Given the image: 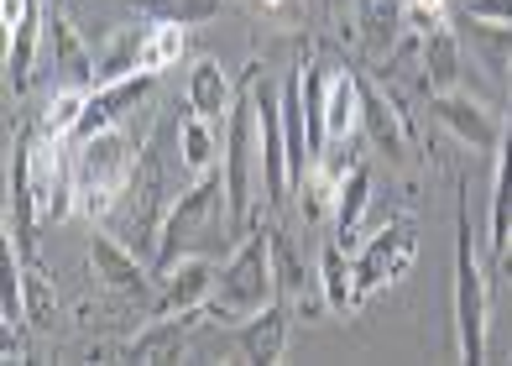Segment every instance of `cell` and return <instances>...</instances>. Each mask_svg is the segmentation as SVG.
<instances>
[{
  "label": "cell",
  "instance_id": "cell-1",
  "mask_svg": "<svg viewBox=\"0 0 512 366\" xmlns=\"http://www.w3.org/2000/svg\"><path fill=\"white\" fill-rule=\"evenodd\" d=\"M225 241H236V231H230V194H225V173L209 168L168 204L162 231H157L152 272L173 267L183 257H209V251L225 246Z\"/></svg>",
  "mask_w": 512,
  "mask_h": 366
},
{
  "label": "cell",
  "instance_id": "cell-2",
  "mask_svg": "<svg viewBox=\"0 0 512 366\" xmlns=\"http://www.w3.org/2000/svg\"><path fill=\"white\" fill-rule=\"evenodd\" d=\"M136 168H142V152H136V142L121 126L74 142V215L105 220L131 194Z\"/></svg>",
  "mask_w": 512,
  "mask_h": 366
},
{
  "label": "cell",
  "instance_id": "cell-3",
  "mask_svg": "<svg viewBox=\"0 0 512 366\" xmlns=\"http://www.w3.org/2000/svg\"><path fill=\"white\" fill-rule=\"evenodd\" d=\"M277 272H272V241H267V225L241 236V246L230 251V262L215 272V293H209L204 314L215 325H246L251 314H262L267 304H277Z\"/></svg>",
  "mask_w": 512,
  "mask_h": 366
},
{
  "label": "cell",
  "instance_id": "cell-4",
  "mask_svg": "<svg viewBox=\"0 0 512 366\" xmlns=\"http://www.w3.org/2000/svg\"><path fill=\"white\" fill-rule=\"evenodd\" d=\"M486 272L476 257V225H471V204L460 199L455 210V351L460 361H486Z\"/></svg>",
  "mask_w": 512,
  "mask_h": 366
},
{
  "label": "cell",
  "instance_id": "cell-5",
  "mask_svg": "<svg viewBox=\"0 0 512 366\" xmlns=\"http://www.w3.org/2000/svg\"><path fill=\"white\" fill-rule=\"evenodd\" d=\"M251 110H256V142H262V183L272 210L293 199V163H288V131H283V84H272L262 68L246 74Z\"/></svg>",
  "mask_w": 512,
  "mask_h": 366
},
{
  "label": "cell",
  "instance_id": "cell-6",
  "mask_svg": "<svg viewBox=\"0 0 512 366\" xmlns=\"http://www.w3.org/2000/svg\"><path fill=\"white\" fill-rule=\"evenodd\" d=\"M418 257V225L413 220H387L377 236H366L361 251H356V288L361 293H377L387 283H398L403 272L413 267Z\"/></svg>",
  "mask_w": 512,
  "mask_h": 366
},
{
  "label": "cell",
  "instance_id": "cell-7",
  "mask_svg": "<svg viewBox=\"0 0 512 366\" xmlns=\"http://www.w3.org/2000/svg\"><path fill=\"white\" fill-rule=\"evenodd\" d=\"M152 283H157L152 314H204L209 293H215V267H209V257H183L152 272Z\"/></svg>",
  "mask_w": 512,
  "mask_h": 366
},
{
  "label": "cell",
  "instance_id": "cell-8",
  "mask_svg": "<svg viewBox=\"0 0 512 366\" xmlns=\"http://www.w3.org/2000/svg\"><path fill=\"white\" fill-rule=\"evenodd\" d=\"M434 116H439V126H450V136H455L460 147H476V152H497L502 126H507V121H497L481 100L460 95V89L434 95Z\"/></svg>",
  "mask_w": 512,
  "mask_h": 366
},
{
  "label": "cell",
  "instance_id": "cell-9",
  "mask_svg": "<svg viewBox=\"0 0 512 366\" xmlns=\"http://www.w3.org/2000/svg\"><path fill=\"white\" fill-rule=\"evenodd\" d=\"M89 267H95V278L115 293H126V299H147V283H152V272L142 267V257L126 246V241H115L105 231L89 236Z\"/></svg>",
  "mask_w": 512,
  "mask_h": 366
},
{
  "label": "cell",
  "instance_id": "cell-10",
  "mask_svg": "<svg viewBox=\"0 0 512 366\" xmlns=\"http://www.w3.org/2000/svg\"><path fill=\"white\" fill-rule=\"evenodd\" d=\"M48 42H53V68H58V84L63 89H100V58L84 48L79 27L68 16L48 21Z\"/></svg>",
  "mask_w": 512,
  "mask_h": 366
},
{
  "label": "cell",
  "instance_id": "cell-11",
  "mask_svg": "<svg viewBox=\"0 0 512 366\" xmlns=\"http://www.w3.org/2000/svg\"><path fill=\"white\" fill-rule=\"evenodd\" d=\"M288 325H293V309H288V299H277V304H267L262 314H251L246 325H236L246 361H256V366L283 361V351H288Z\"/></svg>",
  "mask_w": 512,
  "mask_h": 366
},
{
  "label": "cell",
  "instance_id": "cell-12",
  "mask_svg": "<svg viewBox=\"0 0 512 366\" xmlns=\"http://www.w3.org/2000/svg\"><path fill=\"white\" fill-rule=\"evenodd\" d=\"M189 330H194V314H157L147 319L142 335L126 340V361H178L189 351Z\"/></svg>",
  "mask_w": 512,
  "mask_h": 366
},
{
  "label": "cell",
  "instance_id": "cell-13",
  "mask_svg": "<svg viewBox=\"0 0 512 366\" xmlns=\"http://www.w3.org/2000/svg\"><path fill=\"white\" fill-rule=\"evenodd\" d=\"M183 105L225 126V121H230V105H236V84H230V74H225L215 58H199V63L189 68V89H183Z\"/></svg>",
  "mask_w": 512,
  "mask_h": 366
},
{
  "label": "cell",
  "instance_id": "cell-14",
  "mask_svg": "<svg viewBox=\"0 0 512 366\" xmlns=\"http://www.w3.org/2000/svg\"><path fill=\"white\" fill-rule=\"evenodd\" d=\"M324 126H330V147H351L361 136V74H335L324 89Z\"/></svg>",
  "mask_w": 512,
  "mask_h": 366
},
{
  "label": "cell",
  "instance_id": "cell-15",
  "mask_svg": "<svg viewBox=\"0 0 512 366\" xmlns=\"http://www.w3.org/2000/svg\"><path fill=\"white\" fill-rule=\"evenodd\" d=\"M361 136H371L382 157H403V152H408V126H403V116H398V110H392V100L377 95L366 79H361Z\"/></svg>",
  "mask_w": 512,
  "mask_h": 366
},
{
  "label": "cell",
  "instance_id": "cell-16",
  "mask_svg": "<svg viewBox=\"0 0 512 366\" xmlns=\"http://www.w3.org/2000/svg\"><path fill=\"white\" fill-rule=\"evenodd\" d=\"M319 288H324V299H330V314H351L361 309L366 293L356 288V262H351V251H345L340 241H330L319 251Z\"/></svg>",
  "mask_w": 512,
  "mask_h": 366
},
{
  "label": "cell",
  "instance_id": "cell-17",
  "mask_svg": "<svg viewBox=\"0 0 512 366\" xmlns=\"http://www.w3.org/2000/svg\"><path fill=\"white\" fill-rule=\"evenodd\" d=\"M512 251V116L497 142V183H492V257L507 262Z\"/></svg>",
  "mask_w": 512,
  "mask_h": 366
},
{
  "label": "cell",
  "instance_id": "cell-18",
  "mask_svg": "<svg viewBox=\"0 0 512 366\" xmlns=\"http://www.w3.org/2000/svg\"><path fill=\"white\" fill-rule=\"evenodd\" d=\"M366 204H371V168L351 163L340 173V194H335V241L345 251H356V231L366 220Z\"/></svg>",
  "mask_w": 512,
  "mask_h": 366
},
{
  "label": "cell",
  "instance_id": "cell-19",
  "mask_svg": "<svg viewBox=\"0 0 512 366\" xmlns=\"http://www.w3.org/2000/svg\"><path fill=\"white\" fill-rule=\"evenodd\" d=\"M178 157H183V173H189V178H199V173L215 168V157H220V121H209V116H199V110L183 105Z\"/></svg>",
  "mask_w": 512,
  "mask_h": 366
},
{
  "label": "cell",
  "instance_id": "cell-20",
  "mask_svg": "<svg viewBox=\"0 0 512 366\" xmlns=\"http://www.w3.org/2000/svg\"><path fill=\"white\" fill-rule=\"evenodd\" d=\"M403 21H408V0H356V27L371 53L398 48Z\"/></svg>",
  "mask_w": 512,
  "mask_h": 366
},
{
  "label": "cell",
  "instance_id": "cell-21",
  "mask_svg": "<svg viewBox=\"0 0 512 366\" xmlns=\"http://www.w3.org/2000/svg\"><path fill=\"white\" fill-rule=\"evenodd\" d=\"M424 79H429L434 95L460 89V37L445 27V21L424 32Z\"/></svg>",
  "mask_w": 512,
  "mask_h": 366
},
{
  "label": "cell",
  "instance_id": "cell-22",
  "mask_svg": "<svg viewBox=\"0 0 512 366\" xmlns=\"http://www.w3.org/2000/svg\"><path fill=\"white\" fill-rule=\"evenodd\" d=\"M48 32V21H42V0H32L27 21L6 37V79L11 89H27L32 84V68H37V37Z\"/></svg>",
  "mask_w": 512,
  "mask_h": 366
},
{
  "label": "cell",
  "instance_id": "cell-23",
  "mask_svg": "<svg viewBox=\"0 0 512 366\" xmlns=\"http://www.w3.org/2000/svg\"><path fill=\"white\" fill-rule=\"evenodd\" d=\"M131 11L142 21H173V27H209L225 16V0H131Z\"/></svg>",
  "mask_w": 512,
  "mask_h": 366
},
{
  "label": "cell",
  "instance_id": "cell-24",
  "mask_svg": "<svg viewBox=\"0 0 512 366\" xmlns=\"http://www.w3.org/2000/svg\"><path fill=\"white\" fill-rule=\"evenodd\" d=\"M189 53V27H173V21H147L142 27V74H162Z\"/></svg>",
  "mask_w": 512,
  "mask_h": 366
},
{
  "label": "cell",
  "instance_id": "cell-25",
  "mask_svg": "<svg viewBox=\"0 0 512 366\" xmlns=\"http://www.w3.org/2000/svg\"><path fill=\"white\" fill-rule=\"evenodd\" d=\"M267 241H272V272H277V293L283 299H298L309 283H314V272L298 262V251L288 241V231H277V225H267Z\"/></svg>",
  "mask_w": 512,
  "mask_h": 366
},
{
  "label": "cell",
  "instance_id": "cell-26",
  "mask_svg": "<svg viewBox=\"0 0 512 366\" xmlns=\"http://www.w3.org/2000/svg\"><path fill=\"white\" fill-rule=\"evenodd\" d=\"M27 319L37 330H58V319H63V309H58V293H53V283L42 278V272L27 262Z\"/></svg>",
  "mask_w": 512,
  "mask_h": 366
},
{
  "label": "cell",
  "instance_id": "cell-27",
  "mask_svg": "<svg viewBox=\"0 0 512 366\" xmlns=\"http://www.w3.org/2000/svg\"><path fill=\"white\" fill-rule=\"evenodd\" d=\"M465 11L481 27H512V0H465Z\"/></svg>",
  "mask_w": 512,
  "mask_h": 366
},
{
  "label": "cell",
  "instance_id": "cell-28",
  "mask_svg": "<svg viewBox=\"0 0 512 366\" xmlns=\"http://www.w3.org/2000/svg\"><path fill=\"white\" fill-rule=\"evenodd\" d=\"M445 11H450V0H408V16L424 21V32L439 27V21H445Z\"/></svg>",
  "mask_w": 512,
  "mask_h": 366
},
{
  "label": "cell",
  "instance_id": "cell-29",
  "mask_svg": "<svg viewBox=\"0 0 512 366\" xmlns=\"http://www.w3.org/2000/svg\"><path fill=\"white\" fill-rule=\"evenodd\" d=\"M262 16H298V0H251Z\"/></svg>",
  "mask_w": 512,
  "mask_h": 366
}]
</instances>
